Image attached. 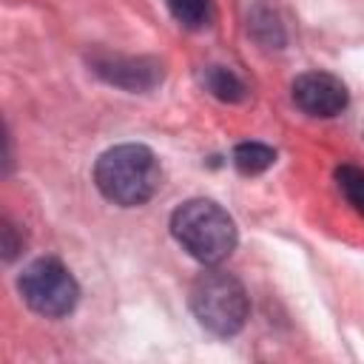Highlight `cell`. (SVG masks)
<instances>
[{
	"label": "cell",
	"mask_w": 364,
	"mask_h": 364,
	"mask_svg": "<svg viewBox=\"0 0 364 364\" xmlns=\"http://www.w3.org/2000/svg\"><path fill=\"white\" fill-rule=\"evenodd\" d=\"M273 162H276V151L264 142H242L233 148V165L247 176L267 171Z\"/></svg>",
	"instance_id": "obj_8"
},
{
	"label": "cell",
	"mask_w": 364,
	"mask_h": 364,
	"mask_svg": "<svg viewBox=\"0 0 364 364\" xmlns=\"http://www.w3.org/2000/svg\"><path fill=\"white\" fill-rule=\"evenodd\" d=\"M0 230H3V256H6V262H11V259L17 256V250L23 247V242L14 236L17 228H14L9 219H3V228H0Z\"/></svg>",
	"instance_id": "obj_11"
},
{
	"label": "cell",
	"mask_w": 364,
	"mask_h": 364,
	"mask_svg": "<svg viewBox=\"0 0 364 364\" xmlns=\"http://www.w3.org/2000/svg\"><path fill=\"white\" fill-rule=\"evenodd\" d=\"M293 102L310 117H336L347 108V88L336 74L304 71L293 80Z\"/></svg>",
	"instance_id": "obj_5"
},
{
	"label": "cell",
	"mask_w": 364,
	"mask_h": 364,
	"mask_svg": "<svg viewBox=\"0 0 364 364\" xmlns=\"http://www.w3.org/2000/svg\"><path fill=\"white\" fill-rule=\"evenodd\" d=\"M94 182L100 193L122 208L148 202L162 182L159 159L145 145H117L108 148L94 165Z\"/></svg>",
	"instance_id": "obj_1"
},
{
	"label": "cell",
	"mask_w": 364,
	"mask_h": 364,
	"mask_svg": "<svg viewBox=\"0 0 364 364\" xmlns=\"http://www.w3.org/2000/svg\"><path fill=\"white\" fill-rule=\"evenodd\" d=\"M336 182H338V191L344 193L347 205L364 216V171L355 165H341V168H336Z\"/></svg>",
	"instance_id": "obj_9"
},
{
	"label": "cell",
	"mask_w": 364,
	"mask_h": 364,
	"mask_svg": "<svg viewBox=\"0 0 364 364\" xmlns=\"http://www.w3.org/2000/svg\"><path fill=\"white\" fill-rule=\"evenodd\" d=\"M173 20L185 28H202L210 20V0H165Z\"/></svg>",
	"instance_id": "obj_10"
},
{
	"label": "cell",
	"mask_w": 364,
	"mask_h": 364,
	"mask_svg": "<svg viewBox=\"0 0 364 364\" xmlns=\"http://www.w3.org/2000/svg\"><path fill=\"white\" fill-rule=\"evenodd\" d=\"M20 296L26 299V304L48 318H60L68 316L80 299V287L74 282V276L57 262V259H37L31 262L20 279H17Z\"/></svg>",
	"instance_id": "obj_4"
},
{
	"label": "cell",
	"mask_w": 364,
	"mask_h": 364,
	"mask_svg": "<svg viewBox=\"0 0 364 364\" xmlns=\"http://www.w3.org/2000/svg\"><path fill=\"white\" fill-rule=\"evenodd\" d=\"M202 82H205V88H208L216 100H222V102H242V100L247 97V85H245L230 68H225V65H210V68H205Z\"/></svg>",
	"instance_id": "obj_7"
},
{
	"label": "cell",
	"mask_w": 364,
	"mask_h": 364,
	"mask_svg": "<svg viewBox=\"0 0 364 364\" xmlns=\"http://www.w3.org/2000/svg\"><path fill=\"white\" fill-rule=\"evenodd\" d=\"M171 233L202 264H219L236 247V225L210 199H188L171 216Z\"/></svg>",
	"instance_id": "obj_2"
},
{
	"label": "cell",
	"mask_w": 364,
	"mask_h": 364,
	"mask_svg": "<svg viewBox=\"0 0 364 364\" xmlns=\"http://www.w3.org/2000/svg\"><path fill=\"white\" fill-rule=\"evenodd\" d=\"M94 71L119 88L148 91L162 80V65L148 57H119V54H97L91 60Z\"/></svg>",
	"instance_id": "obj_6"
},
{
	"label": "cell",
	"mask_w": 364,
	"mask_h": 364,
	"mask_svg": "<svg viewBox=\"0 0 364 364\" xmlns=\"http://www.w3.org/2000/svg\"><path fill=\"white\" fill-rule=\"evenodd\" d=\"M191 310L196 321L213 336H233L245 327L250 301L242 282L230 273H202L191 287Z\"/></svg>",
	"instance_id": "obj_3"
}]
</instances>
